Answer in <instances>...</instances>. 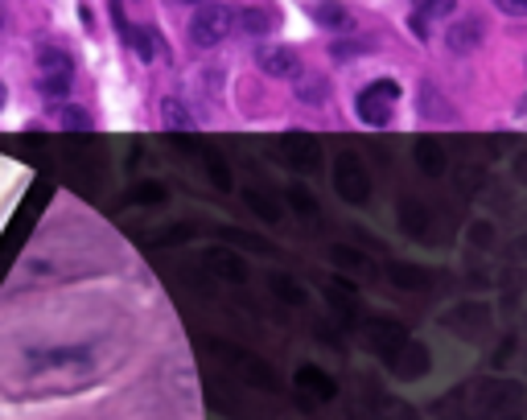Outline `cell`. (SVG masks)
I'll list each match as a JSON object with an SVG mask.
<instances>
[{
    "instance_id": "28",
    "label": "cell",
    "mask_w": 527,
    "mask_h": 420,
    "mask_svg": "<svg viewBox=\"0 0 527 420\" xmlns=\"http://www.w3.org/2000/svg\"><path fill=\"white\" fill-rule=\"evenodd\" d=\"M210 177H215V182H218V185H223V190H231V173H226V169H223V165H218V161H215V157H210Z\"/></svg>"
},
{
    "instance_id": "2",
    "label": "cell",
    "mask_w": 527,
    "mask_h": 420,
    "mask_svg": "<svg viewBox=\"0 0 527 420\" xmlns=\"http://www.w3.org/2000/svg\"><path fill=\"white\" fill-rule=\"evenodd\" d=\"M399 99V83L396 78H375V83L366 86V91H358L355 99V111L363 124H375V128H383L391 119V108H396Z\"/></svg>"
},
{
    "instance_id": "17",
    "label": "cell",
    "mask_w": 527,
    "mask_h": 420,
    "mask_svg": "<svg viewBox=\"0 0 527 420\" xmlns=\"http://www.w3.org/2000/svg\"><path fill=\"white\" fill-rule=\"evenodd\" d=\"M416 165H420L424 173H441V169H445L441 144H437V140H416Z\"/></svg>"
},
{
    "instance_id": "24",
    "label": "cell",
    "mask_w": 527,
    "mask_h": 420,
    "mask_svg": "<svg viewBox=\"0 0 527 420\" xmlns=\"http://www.w3.org/2000/svg\"><path fill=\"white\" fill-rule=\"evenodd\" d=\"M289 202L297 206V210H305V215H317V202H313V194L305 190L301 182H292V185H289Z\"/></svg>"
},
{
    "instance_id": "7",
    "label": "cell",
    "mask_w": 527,
    "mask_h": 420,
    "mask_svg": "<svg viewBox=\"0 0 527 420\" xmlns=\"http://www.w3.org/2000/svg\"><path fill=\"white\" fill-rule=\"evenodd\" d=\"M132 50H136L144 62H161V58H169V42L161 37V29H157V25H136Z\"/></svg>"
},
{
    "instance_id": "27",
    "label": "cell",
    "mask_w": 527,
    "mask_h": 420,
    "mask_svg": "<svg viewBox=\"0 0 527 420\" xmlns=\"http://www.w3.org/2000/svg\"><path fill=\"white\" fill-rule=\"evenodd\" d=\"M470 239H473V243H482V248H486V243L495 239V231H490V223H473V226H470Z\"/></svg>"
},
{
    "instance_id": "20",
    "label": "cell",
    "mask_w": 527,
    "mask_h": 420,
    "mask_svg": "<svg viewBox=\"0 0 527 420\" xmlns=\"http://www.w3.org/2000/svg\"><path fill=\"white\" fill-rule=\"evenodd\" d=\"M165 198H169V190H165L161 182H144V185H136L132 202H140V206H157V202H165Z\"/></svg>"
},
{
    "instance_id": "22",
    "label": "cell",
    "mask_w": 527,
    "mask_h": 420,
    "mask_svg": "<svg viewBox=\"0 0 527 420\" xmlns=\"http://www.w3.org/2000/svg\"><path fill=\"white\" fill-rule=\"evenodd\" d=\"M399 218H404V231H408V235H424V210H420L416 202L399 206Z\"/></svg>"
},
{
    "instance_id": "13",
    "label": "cell",
    "mask_w": 527,
    "mask_h": 420,
    "mask_svg": "<svg viewBox=\"0 0 527 420\" xmlns=\"http://www.w3.org/2000/svg\"><path fill=\"white\" fill-rule=\"evenodd\" d=\"M309 17L322 25V29H333V33H342V29H350V25H355V21H350V12H346L342 4H313Z\"/></svg>"
},
{
    "instance_id": "3",
    "label": "cell",
    "mask_w": 527,
    "mask_h": 420,
    "mask_svg": "<svg viewBox=\"0 0 527 420\" xmlns=\"http://www.w3.org/2000/svg\"><path fill=\"white\" fill-rule=\"evenodd\" d=\"M231 9H223V4H198L194 12H190V42L198 45V50H210V45H218L231 33Z\"/></svg>"
},
{
    "instance_id": "15",
    "label": "cell",
    "mask_w": 527,
    "mask_h": 420,
    "mask_svg": "<svg viewBox=\"0 0 527 420\" xmlns=\"http://www.w3.org/2000/svg\"><path fill=\"white\" fill-rule=\"evenodd\" d=\"M161 119H165V128L169 132H185V128H194V116H190V108H185L182 99H161Z\"/></svg>"
},
{
    "instance_id": "18",
    "label": "cell",
    "mask_w": 527,
    "mask_h": 420,
    "mask_svg": "<svg viewBox=\"0 0 527 420\" xmlns=\"http://www.w3.org/2000/svg\"><path fill=\"white\" fill-rule=\"evenodd\" d=\"M58 124H62L66 132H86L91 128V111L75 108V103H62V108H58Z\"/></svg>"
},
{
    "instance_id": "31",
    "label": "cell",
    "mask_w": 527,
    "mask_h": 420,
    "mask_svg": "<svg viewBox=\"0 0 527 420\" xmlns=\"http://www.w3.org/2000/svg\"><path fill=\"white\" fill-rule=\"evenodd\" d=\"M503 420H523V416H503Z\"/></svg>"
},
{
    "instance_id": "4",
    "label": "cell",
    "mask_w": 527,
    "mask_h": 420,
    "mask_svg": "<svg viewBox=\"0 0 527 420\" xmlns=\"http://www.w3.org/2000/svg\"><path fill=\"white\" fill-rule=\"evenodd\" d=\"M333 190H338V198L350 202V206H363L366 198H371V177H366V169H363L358 157L342 152V157L333 161Z\"/></svg>"
},
{
    "instance_id": "21",
    "label": "cell",
    "mask_w": 527,
    "mask_h": 420,
    "mask_svg": "<svg viewBox=\"0 0 527 420\" xmlns=\"http://www.w3.org/2000/svg\"><path fill=\"white\" fill-rule=\"evenodd\" d=\"M297 99H301V103H322L325 99V78H301V83H297Z\"/></svg>"
},
{
    "instance_id": "9",
    "label": "cell",
    "mask_w": 527,
    "mask_h": 420,
    "mask_svg": "<svg viewBox=\"0 0 527 420\" xmlns=\"http://www.w3.org/2000/svg\"><path fill=\"white\" fill-rule=\"evenodd\" d=\"M515 396H519V383H482L478 396H473V404H478V412H495Z\"/></svg>"
},
{
    "instance_id": "23",
    "label": "cell",
    "mask_w": 527,
    "mask_h": 420,
    "mask_svg": "<svg viewBox=\"0 0 527 420\" xmlns=\"http://www.w3.org/2000/svg\"><path fill=\"white\" fill-rule=\"evenodd\" d=\"M243 198H248V206L256 210L259 218H268V223H276V218H280V206H276V202H268V198H259L256 190H243Z\"/></svg>"
},
{
    "instance_id": "25",
    "label": "cell",
    "mask_w": 527,
    "mask_h": 420,
    "mask_svg": "<svg viewBox=\"0 0 527 420\" xmlns=\"http://www.w3.org/2000/svg\"><path fill=\"white\" fill-rule=\"evenodd\" d=\"M330 256H333V264H342V268H366V256H358L355 248H342V243H338Z\"/></svg>"
},
{
    "instance_id": "14",
    "label": "cell",
    "mask_w": 527,
    "mask_h": 420,
    "mask_svg": "<svg viewBox=\"0 0 527 420\" xmlns=\"http://www.w3.org/2000/svg\"><path fill=\"white\" fill-rule=\"evenodd\" d=\"M206 264H210V268H215L223 280H235V284H243V280H248V264H243L235 251H231V256H226V251H210V259H206Z\"/></svg>"
},
{
    "instance_id": "16",
    "label": "cell",
    "mask_w": 527,
    "mask_h": 420,
    "mask_svg": "<svg viewBox=\"0 0 527 420\" xmlns=\"http://www.w3.org/2000/svg\"><path fill=\"white\" fill-rule=\"evenodd\" d=\"M268 284H272V292H276L284 305H305V289L292 276H284V272H272Z\"/></svg>"
},
{
    "instance_id": "6",
    "label": "cell",
    "mask_w": 527,
    "mask_h": 420,
    "mask_svg": "<svg viewBox=\"0 0 527 420\" xmlns=\"http://www.w3.org/2000/svg\"><path fill=\"white\" fill-rule=\"evenodd\" d=\"M478 42H482V21H473V17L453 21L449 33H445V45L453 54H470V50H478Z\"/></svg>"
},
{
    "instance_id": "30",
    "label": "cell",
    "mask_w": 527,
    "mask_h": 420,
    "mask_svg": "<svg viewBox=\"0 0 527 420\" xmlns=\"http://www.w3.org/2000/svg\"><path fill=\"white\" fill-rule=\"evenodd\" d=\"M515 116H527V95H523V99H519V103H515Z\"/></svg>"
},
{
    "instance_id": "29",
    "label": "cell",
    "mask_w": 527,
    "mask_h": 420,
    "mask_svg": "<svg viewBox=\"0 0 527 420\" xmlns=\"http://www.w3.org/2000/svg\"><path fill=\"white\" fill-rule=\"evenodd\" d=\"M4 103H9V86L0 83V111H4Z\"/></svg>"
},
{
    "instance_id": "5",
    "label": "cell",
    "mask_w": 527,
    "mask_h": 420,
    "mask_svg": "<svg viewBox=\"0 0 527 420\" xmlns=\"http://www.w3.org/2000/svg\"><path fill=\"white\" fill-rule=\"evenodd\" d=\"M256 66L268 78H301L305 75V62H301V54H297V45H284V42L256 45Z\"/></svg>"
},
{
    "instance_id": "1",
    "label": "cell",
    "mask_w": 527,
    "mask_h": 420,
    "mask_svg": "<svg viewBox=\"0 0 527 420\" xmlns=\"http://www.w3.org/2000/svg\"><path fill=\"white\" fill-rule=\"evenodd\" d=\"M70 83H75V54L62 50V45H45L42 58H37V91L42 99H66L70 95Z\"/></svg>"
},
{
    "instance_id": "26",
    "label": "cell",
    "mask_w": 527,
    "mask_h": 420,
    "mask_svg": "<svg viewBox=\"0 0 527 420\" xmlns=\"http://www.w3.org/2000/svg\"><path fill=\"white\" fill-rule=\"evenodd\" d=\"M432 12H437V9H416L408 17V25H412V33H416V37H429V17H432Z\"/></svg>"
},
{
    "instance_id": "10",
    "label": "cell",
    "mask_w": 527,
    "mask_h": 420,
    "mask_svg": "<svg viewBox=\"0 0 527 420\" xmlns=\"http://www.w3.org/2000/svg\"><path fill=\"white\" fill-rule=\"evenodd\" d=\"M239 25L251 33V37H264V33L276 29V9H259V4H248V9L235 12Z\"/></svg>"
},
{
    "instance_id": "11",
    "label": "cell",
    "mask_w": 527,
    "mask_h": 420,
    "mask_svg": "<svg viewBox=\"0 0 527 420\" xmlns=\"http://www.w3.org/2000/svg\"><path fill=\"white\" fill-rule=\"evenodd\" d=\"M371 346H375L379 355H396L399 346H404V330H399L396 322H388V317H383V322L371 325Z\"/></svg>"
},
{
    "instance_id": "12",
    "label": "cell",
    "mask_w": 527,
    "mask_h": 420,
    "mask_svg": "<svg viewBox=\"0 0 527 420\" xmlns=\"http://www.w3.org/2000/svg\"><path fill=\"white\" fill-rule=\"evenodd\" d=\"M297 388H305L313 399H333V379L325 371H317V366H301L297 371Z\"/></svg>"
},
{
    "instance_id": "8",
    "label": "cell",
    "mask_w": 527,
    "mask_h": 420,
    "mask_svg": "<svg viewBox=\"0 0 527 420\" xmlns=\"http://www.w3.org/2000/svg\"><path fill=\"white\" fill-rule=\"evenodd\" d=\"M280 149L289 152V161L301 165V169H313V165H317V140L305 136V132H284V136H280Z\"/></svg>"
},
{
    "instance_id": "19",
    "label": "cell",
    "mask_w": 527,
    "mask_h": 420,
    "mask_svg": "<svg viewBox=\"0 0 527 420\" xmlns=\"http://www.w3.org/2000/svg\"><path fill=\"white\" fill-rule=\"evenodd\" d=\"M391 280L404 284V289H424V284H429V276L420 268H408V264H391Z\"/></svg>"
}]
</instances>
